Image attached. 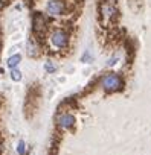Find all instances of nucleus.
Masks as SVG:
<instances>
[{
	"label": "nucleus",
	"instance_id": "obj_10",
	"mask_svg": "<svg viewBox=\"0 0 151 155\" xmlns=\"http://www.w3.org/2000/svg\"><path fill=\"white\" fill-rule=\"evenodd\" d=\"M9 76H11V79H12L14 82H20V81H22V71H20L19 68H12L11 73H9Z\"/></svg>",
	"mask_w": 151,
	"mask_h": 155
},
{
	"label": "nucleus",
	"instance_id": "obj_11",
	"mask_svg": "<svg viewBox=\"0 0 151 155\" xmlns=\"http://www.w3.org/2000/svg\"><path fill=\"white\" fill-rule=\"evenodd\" d=\"M26 150H28V149H26V143H25L23 140H20L19 144H17V153H19V155H25Z\"/></svg>",
	"mask_w": 151,
	"mask_h": 155
},
{
	"label": "nucleus",
	"instance_id": "obj_4",
	"mask_svg": "<svg viewBox=\"0 0 151 155\" xmlns=\"http://www.w3.org/2000/svg\"><path fill=\"white\" fill-rule=\"evenodd\" d=\"M64 9H66V6H64L63 0H49L47 2V14H50L53 17L63 15Z\"/></svg>",
	"mask_w": 151,
	"mask_h": 155
},
{
	"label": "nucleus",
	"instance_id": "obj_1",
	"mask_svg": "<svg viewBox=\"0 0 151 155\" xmlns=\"http://www.w3.org/2000/svg\"><path fill=\"white\" fill-rule=\"evenodd\" d=\"M101 87L104 91L107 93H115V91H119L122 90L124 87V81H122V78L116 73H108L105 74L102 79H101Z\"/></svg>",
	"mask_w": 151,
	"mask_h": 155
},
{
	"label": "nucleus",
	"instance_id": "obj_9",
	"mask_svg": "<svg viewBox=\"0 0 151 155\" xmlns=\"http://www.w3.org/2000/svg\"><path fill=\"white\" fill-rule=\"evenodd\" d=\"M44 71L46 73H49V74H52V73H55L57 71V65H55V62L53 61H46L44 62Z\"/></svg>",
	"mask_w": 151,
	"mask_h": 155
},
{
	"label": "nucleus",
	"instance_id": "obj_5",
	"mask_svg": "<svg viewBox=\"0 0 151 155\" xmlns=\"http://www.w3.org/2000/svg\"><path fill=\"white\" fill-rule=\"evenodd\" d=\"M57 125H58L60 129H70V128L75 125V117H73V114L64 113V114L58 116V119H57Z\"/></svg>",
	"mask_w": 151,
	"mask_h": 155
},
{
	"label": "nucleus",
	"instance_id": "obj_12",
	"mask_svg": "<svg viewBox=\"0 0 151 155\" xmlns=\"http://www.w3.org/2000/svg\"><path fill=\"white\" fill-rule=\"evenodd\" d=\"M93 61V58H92V55H90V52L87 50L83 56H81V62H92Z\"/></svg>",
	"mask_w": 151,
	"mask_h": 155
},
{
	"label": "nucleus",
	"instance_id": "obj_3",
	"mask_svg": "<svg viewBox=\"0 0 151 155\" xmlns=\"http://www.w3.org/2000/svg\"><path fill=\"white\" fill-rule=\"evenodd\" d=\"M50 43L57 47V49H66L69 44V35L63 31V29H57L52 32L50 35Z\"/></svg>",
	"mask_w": 151,
	"mask_h": 155
},
{
	"label": "nucleus",
	"instance_id": "obj_7",
	"mask_svg": "<svg viewBox=\"0 0 151 155\" xmlns=\"http://www.w3.org/2000/svg\"><path fill=\"white\" fill-rule=\"evenodd\" d=\"M34 29H35L37 32L46 29V18H44L41 14H37V15L34 17Z\"/></svg>",
	"mask_w": 151,
	"mask_h": 155
},
{
	"label": "nucleus",
	"instance_id": "obj_8",
	"mask_svg": "<svg viewBox=\"0 0 151 155\" xmlns=\"http://www.w3.org/2000/svg\"><path fill=\"white\" fill-rule=\"evenodd\" d=\"M20 62H22V56H20L19 53H15V55H12V56H9V58H8L6 65H8V67L12 70V68H17Z\"/></svg>",
	"mask_w": 151,
	"mask_h": 155
},
{
	"label": "nucleus",
	"instance_id": "obj_13",
	"mask_svg": "<svg viewBox=\"0 0 151 155\" xmlns=\"http://www.w3.org/2000/svg\"><path fill=\"white\" fill-rule=\"evenodd\" d=\"M116 61H118L116 58H112V59H108V62H107V64H108V65H115V64H116Z\"/></svg>",
	"mask_w": 151,
	"mask_h": 155
},
{
	"label": "nucleus",
	"instance_id": "obj_6",
	"mask_svg": "<svg viewBox=\"0 0 151 155\" xmlns=\"http://www.w3.org/2000/svg\"><path fill=\"white\" fill-rule=\"evenodd\" d=\"M26 53L31 58H35V56L40 55V47H38V44H37V41L34 38L28 40V43H26Z\"/></svg>",
	"mask_w": 151,
	"mask_h": 155
},
{
	"label": "nucleus",
	"instance_id": "obj_14",
	"mask_svg": "<svg viewBox=\"0 0 151 155\" xmlns=\"http://www.w3.org/2000/svg\"><path fill=\"white\" fill-rule=\"evenodd\" d=\"M0 152H2V143H0Z\"/></svg>",
	"mask_w": 151,
	"mask_h": 155
},
{
	"label": "nucleus",
	"instance_id": "obj_2",
	"mask_svg": "<svg viewBox=\"0 0 151 155\" xmlns=\"http://www.w3.org/2000/svg\"><path fill=\"white\" fill-rule=\"evenodd\" d=\"M99 11L104 21H110L118 14V9H116V5L113 3V0H104L99 6Z\"/></svg>",
	"mask_w": 151,
	"mask_h": 155
}]
</instances>
